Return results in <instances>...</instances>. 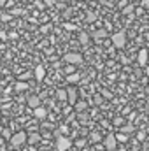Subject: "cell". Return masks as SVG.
Listing matches in <instances>:
<instances>
[{
	"mask_svg": "<svg viewBox=\"0 0 149 151\" xmlns=\"http://www.w3.org/2000/svg\"><path fill=\"white\" fill-rule=\"evenodd\" d=\"M111 42H112V46L117 47V49L125 47V46H126V32H123V30L114 32V34L111 35Z\"/></svg>",
	"mask_w": 149,
	"mask_h": 151,
	"instance_id": "cell-1",
	"label": "cell"
},
{
	"mask_svg": "<svg viewBox=\"0 0 149 151\" xmlns=\"http://www.w3.org/2000/svg\"><path fill=\"white\" fill-rule=\"evenodd\" d=\"M54 146H56V151H70L72 150V141H70L69 137H65V135L60 134V135L56 137Z\"/></svg>",
	"mask_w": 149,
	"mask_h": 151,
	"instance_id": "cell-2",
	"label": "cell"
},
{
	"mask_svg": "<svg viewBox=\"0 0 149 151\" xmlns=\"http://www.w3.org/2000/svg\"><path fill=\"white\" fill-rule=\"evenodd\" d=\"M9 141H11V146H12V148H21V146L28 141V137H27V134L21 130V132H16L14 135H11Z\"/></svg>",
	"mask_w": 149,
	"mask_h": 151,
	"instance_id": "cell-3",
	"label": "cell"
},
{
	"mask_svg": "<svg viewBox=\"0 0 149 151\" xmlns=\"http://www.w3.org/2000/svg\"><path fill=\"white\" fill-rule=\"evenodd\" d=\"M104 150L105 151H116L117 150V139L116 134H107L104 139Z\"/></svg>",
	"mask_w": 149,
	"mask_h": 151,
	"instance_id": "cell-4",
	"label": "cell"
},
{
	"mask_svg": "<svg viewBox=\"0 0 149 151\" xmlns=\"http://www.w3.org/2000/svg\"><path fill=\"white\" fill-rule=\"evenodd\" d=\"M63 62L69 63V65H79V63L82 62V56H81L79 53H67V55L63 56Z\"/></svg>",
	"mask_w": 149,
	"mask_h": 151,
	"instance_id": "cell-5",
	"label": "cell"
},
{
	"mask_svg": "<svg viewBox=\"0 0 149 151\" xmlns=\"http://www.w3.org/2000/svg\"><path fill=\"white\" fill-rule=\"evenodd\" d=\"M148 62H149V51L144 47V49H140L139 55H137V63H139L140 67H146Z\"/></svg>",
	"mask_w": 149,
	"mask_h": 151,
	"instance_id": "cell-6",
	"label": "cell"
},
{
	"mask_svg": "<svg viewBox=\"0 0 149 151\" xmlns=\"http://www.w3.org/2000/svg\"><path fill=\"white\" fill-rule=\"evenodd\" d=\"M67 102L70 106H74L75 102H77V90H75L74 86H69L67 88Z\"/></svg>",
	"mask_w": 149,
	"mask_h": 151,
	"instance_id": "cell-7",
	"label": "cell"
},
{
	"mask_svg": "<svg viewBox=\"0 0 149 151\" xmlns=\"http://www.w3.org/2000/svg\"><path fill=\"white\" fill-rule=\"evenodd\" d=\"M34 77L37 79L39 83H40V81H44V77H46V69H44L42 65H37V67H35V70H34Z\"/></svg>",
	"mask_w": 149,
	"mask_h": 151,
	"instance_id": "cell-8",
	"label": "cell"
},
{
	"mask_svg": "<svg viewBox=\"0 0 149 151\" xmlns=\"http://www.w3.org/2000/svg\"><path fill=\"white\" fill-rule=\"evenodd\" d=\"M27 104H28L32 109H35V107L40 106V97H37V95H30V97L27 99Z\"/></svg>",
	"mask_w": 149,
	"mask_h": 151,
	"instance_id": "cell-9",
	"label": "cell"
},
{
	"mask_svg": "<svg viewBox=\"0 0 149 151\" xmlns=\"http://www.w3.org/2000/svg\"><path fill=\"white\" fill-rule=\"evenodd\" d=\"M74 109H75V113H84L88 109V102L86 100H77L74 104Z\"/></svg>",
	"mask_w": 149,
	"mask_h": 151,
	"instance_id": "cell-10",
	"label": "cell"
},
{
	"mask_svg": "<svg viewBox=\"0 0 149 151\" xmlns=\"http://www.w3.org/2000/svg\"><path fill=\"white\" fill-rule=\"evenodd\" d=\"M40 139H42V137H40V134H39V132H32V134L28 135V141H27V142H30L32 146H35V144L40 142Z\"/></svg>",
	"mask_w": 149,
	"mask_h": 151,
	"instance_id": "cell-11",
	"label": "cell"
},
{
	"mask_svg": "<svg viewBox=\"0 0 149 151\" xmlns=\"http://www.w3.org/2000/svg\"><path fill=\"white\" fill-rule=\"evenodd\" d=\"M81 77H82V76L79 74V72H72V74L67 76V83H70V84H75V83H79V81H81Z\"/></svg>",
	"mask_w": 149,
	"mask_h": 151,
	"instance_id": "cell-12",
	"label": "cell"
},
{
	"mask_svg": "<svg viewBox=\"0 0 149 151\" xmlns=\"http://www.w3.org/2000/svg\"><path fill=\"white\" fill-rule=\"evenodd\" d=\"M46 114H47V111H46L44 107H40V106L34 109V116H35L37 119H44V118H46Z\"/></svg>",
	"mask_w": 149,
	"mask_h": 151,
	"instance_id": "cell-13",
	"label": "cell"
},
{
	"mask_svg": "<svg viewBox=\"0 0 149 151\" xmlns=\"http://www.w3.org/2000/svg\"><path fill=\"white\" fill-rule=\"evenodd\" d=\"M14 90H16V91H25V90H28V83H27V81L18 79V83L14 84Z\"/></svg>",
	"mask_w": 149,
	"mask_h": 151,
	"instance_id": "cell-14",
	"label": "cell"
},
{
	"mask_svg": "<svg viewBox=\"0 0 149 151\" xmlns=\"http://www.w3.org/2000/svg\"><path fill=\"white\" fill-rule=\"evenodd\" d=\"M119 132H123V134L130 135V134H133V132H135V127H133V125H130V123H128V125H125V123H123V125H121V128H119Z\"/></svg>",
	"mask_w": 149,
	"mask_h": 151,
	"instance_id": "cell-15",
	"label": "cell"
},
{
	"mask_svg": "<svg viewBox=\"0 0 149 151\" xmlns=\"http://www.w3.org/2000/svg\"><path fill=\"white\" fill-rule=\"evenodd\" d=\"M56 99H58L60 102H65V100H67V90H65V88H58V90H56Z\"/></svg>",
	"mask_w": 149,
	"mask_h": 151,
	"instance_id": "cell-16",
	"label": "cell"
},
{
	"mask_svg": "<svg viewBox=\"0 0 149 151\" xmlns=\"http://www.w3.org/2000/svg\"><path fill=\"white\" fill-rule=\"evenodd\" d=\"M90 141H91L93 144H98V142L102 141V134H100V132H91V134H90Z\"/></svg>",
	"mask_w": 149,
	"mask_h": 151,
	"instance_id": "cell-17",
	"label": "cell"
},
{
	"mask_svg": "<svg viewBox=\"0 0 149 151\" xmlns=\"http://www.w3.org/2000/svg\"><path fill=\"white\" fill-rule=\"evenodd\" d=\"M133 11H135V5L128 4V5H125V7H123L121 14H123V16H130V14H133Z\"/></svg>",
	"mask_w": 149,
	"mask_h": 151,
	"instance_id": "cell-18",
	"label": "cell"
},
{
	"mask_svg": "<svg viewBox=\"0 0 149 151\" xmlns=\"http://www.w3.org/2000/svg\"><path fill=\"white\" fill-rule=\"evenodd\" d=\"M104 37H107V30L100 28V30L93 32V39H95V40H100V39H104Z\"/></svg>",
	"mask_w": 149,
	"mask_h": 151,
	"instance_id": "cell-19",
	"label": "cell"
},
{
	"mask_svg": "<svg viewBox=\"0 0 149 151\" xmlns=\"http://www.w3.org/2000/svg\"><path fill=\"white\" fill-rule=\"evenodd\" d=\"M79 42H81L82 46H86V44L90 42V35H88L86 32H81V34H79Z\"/></svg>",
	"mask_w": 149,
	"mask_h": 151,
	"instance_id": "cell-20",
	"label": "cell"
},
{
	"mask_svg": "<svg viewBox=\"0 0 149 151\" xmlns=\"http://www.w3.org/2000/svg\"><path fill=\"white\" fill-rule=\"evenodd\" d=\"M116 139H117V142H126V141H128V135L123 134V132H117V134H116Z\"/></svg>",
	"mask_w": 149,
	"mask_h": 151,
	"instance_id": "cell-21",
	"label": "cell"
},
{
	"mask_svg": "<svg viewBox=\"0 0 149 151\" xmlns=\"http://www.w3.org/2000/svg\"><path fill=\"white\" fill-rule=\"evenodd\" d=\"M102 102H104V95H102V93L93 97V104H95V106H102Z\"/></svg>",
	"mask_w": 149,
	"mask_h": 151,
	"instance_id": "cell-22",
	"label": "cell"
},
{
	"mask_svg": "<svg viewBox=\"0 0 149 151\" xmlns=\"http://www.w3.org/2000/svg\"><path fill=\"white\" fill-rule=\"evenodd\" d=\"M74 144H75V148H79V150H82V148L86 146V139H82V137H81V139H77V141H75Z\"/></svg>",
	"mask_w": 149,
	"mask_h": 151,
	"instance_id": "cell-23",
	"label": "cell"
},
{
	"mask_svg": "<svg viewBox=\"0 0 149 151\" xmlns=\"http://www.w3.org/2000/svg\"><path fill=\"white\" fill-rule=\"evenodd\" d=\"M32 76H34L32 72H23L21 76H18V79H21V81H28V79H30Z\"/></svg>",
	"mask_w": 149,
	"mask_h": 151,
	"instance_id": "cell-24",
	"label": "cell"
},
{
	"mask_svg": "<svg viewBox=\"0 0 149 151\" xmlns=\"http://www.w3.org/2000/svg\"><path fill=\"white\" fill-rule=\"evenodd\" d=\"M146 137H148V134H146L144 130H139V132H137V139H139V141H144Z\"/></svg>",
	"mask_w": 149,
	"mask_h": 151,
	"instance_id": "cell-25",
	"label": "cell"
},
{
	"mask_svg": "<svg viewBox=\"0 0 149 151\" xmlns=\"http://www.w3.org/2000/svg\"><path fill=\"white\" fill-rule=\"evenodd\" d=\"M123 123H125V119H123V118H114V125H116V127H121Z\"/></svg>",
	"mask_w": 149,
	"mask_h": 151,
	"instance_id": "cell-26",
	"label": "cell"
},
{
	"mask_svg": "<svg viewBox=\"0 0 149 151\" xmlns=\"http://www.w3.org/2000/svg\"><path fill=\"white\" fill-rule=\"evenodd\" d=\"M2 135H4V139H11V132H9V128L2 130Z\"/></svg>",
	"mask_w": 149,
	"mask_h": 151,
	"instance_id": "cell-27",
	"label": "cell"
},
{
	"mask_svg": "<svg viewBox=\"0 0 149 151\" xmlns=\"http://www.w3.org/2000/svg\"><path fill=\"white\" fill-rule=\"evenodd\" d=\"M102 95H104V99H112V93L107 90H102Z\"/></svg>",
	"mask_w": 149,
	"mask_h": 151,
	"instance_id": "cell-28",
	"label": "cell"
},
{
	"mask_svg": "<svg viewBox=\"0 0 149 151\" xmlns=\"http://www.w3.org/2000/svg\"><path fill=\"white\" fill-rule=\"evenodd\" d=\"M35 5H37V9H44V2L42 0H35Z\"/></svg>",
	"mask_w": 149,
	"mask_h": 151,
	"instance_id": "cell-29",
	"label": "cell"
},
{
	"mask_svg": "<svg viewBox=\"0 0 149 151\" xmlns=\"http://www.w3.org/2000/svg\"><path fill=\"white\" fill-rule=\"evenodd\" d=\"M0 18H2V21H9L11 19V14H2Z\"/></svg>",
	"mask_w": 149,
	"mask_h": 151,
	"instance_id": "cell-30",
	"label": "cell"
},
{
	"mask_svg": "<svg viewBox=\"0 0 149 151\" xmlns=\"http://www.w3.org/2000/svg\"><path fill=\"white\" fill-rule=\"evenodd\" d=\"M65 28H67V30H74L75 27L72 25V23H65Z\"/></svg>",
	"mask_w": 149,
	"mask_h": 151,
	"instance_id": "cell-31",
	"label": "cell"
},
{
	"mask_svg": "<svg viewBox=\"0 0 149 151\" xmlns=\"http://www.w3.org/2000/svg\"><path fill=\"white\" fill-rule=\"evenodd\" d=\"M142 7L144 9H149V0H142Z\"/></svg>",
	"mask_w": 149,
	"mask_h": 151,
	"instance_id": "cell-32",
	"label": "cell"
},
{
	"mask_svg": "<svg viewBox=\"0 0 149 151\" xmlns=\"http://www.w3.org/2000/svg\"><path fill=\"white\" fill-rule=\"evenodd\" d=\"M7 37H9V35H5V32H0V39H2V40H5Z\"/></svg>",
	"mask_w": 149,
	"mask_h": 151,
	"instance_id": "cell-33",
	"label": "cell"
},
{
	"mask_svg": "<svg viewBox=\"0 0 149 151\" xmlns=\"http://www.w3.org/2000/svg\"><path fill=\"white\" fill-rule=\"evenodd\" d=\"M9 37H11V39H16V37H18V34H16V32H11V34H9Z\"/></svg>",
	"mask_w": 149,
	"mask_h": 151,
	"instance_id": "cell-34",
	"label": "cell"
},
{
	"mask_svg": "<svg viewBox=\"0 0 149 151\" xmlns=\"http://www.w3.org/2000/svg\"><path fill=\"white\" fill-rule=\"evenodd\" d=\"M67 130H69V128H67L65 125H62V127H60V132H67Z\"/></svg>",
	"mask_w": 149,
	"mask_h": 151,
	"instance_id": "cell-35",
	"label": "cell"
},
{
	"mask_svg": "<svg viewBox=\"0 0 149 151\" xmlns=\"http://www.w3.org/2000/svg\"><path fill=\"white\" fill-rule=\"evenodd\" d=\"M82 151H95V150H93V148H88V146H84V148H82Z\"/></svg>",
	"mask_w": 149,
	"mask_h": 151,
	"instance_id": "cell-36",
	"label": "cell"
},
{
	"mask_svg": "<svg viewBox=\"0 0 149 151\" xmlns=\"http://www.w3.org/2000/svg\"><path fill=\"white\" fill-rule=\"evenodd\" d=\"M146 76L149 77V67H148V65H146Z\"/></svg>",
	"mask_w": 149,
	"mask_h": 151,
	"instance_id": "cell-37",
	"label": "cell"
},
{
	"mask_svg": "<svg viewBox=\"0 0 149 151\" xmlns=\"http://www.w3.org/2000/svg\"><path fill=\"white\" fill-rule=\"evenodd\" d=\"M2 144H4V139H0V146H2Z\"/></svg>",
	"mask_w": 149,
	"mask_h": 151,
	"instance_id": "cell-38",
	"label": "cell"
},
{
	"mask_svg": "<svg viewBox=\"0 0 149 151\" xmlns=\"http://www.w3.org/2000/svg\"><path fill=\"white\" fill-rule=\"evenodd\" d=\"M0 125H2V118H0Z\"/></svg>",
	"mask_w": 149,
	"mask_h": 151,
	"instance_id": "cell-39",
	"label": "cell"
},
{
	"mask_svg": "<svg viewBox=\"0 0 149 151\" xmlns=\"http://www.w3.org/2000/svg\"><path fill=\"white\" fill-rule=\"evenodd\" d=\"M148 14H149V9H148Z\"/></svg>",
	"mask_w": 149,
	"mask_h": 151,
	"instance_id": "cell-40",
	"label": "cell"
}]
</instances>
